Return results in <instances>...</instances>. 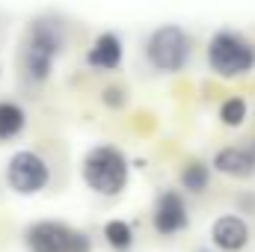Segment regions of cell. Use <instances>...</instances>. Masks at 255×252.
Here are the masks:
<instances>
[{
    "mask_svg": "<svg viewBox=\"0 0 255 252\" xmlns=\"http://www.w3.org/2000/svg\"><path fill=\"white\" fill-rule=\"evenodd\" d=\"M27 252H92L89 232L63 220H36L21 235Z\"/></svg>",
    "mask_w": 255,
    "mask_h": 252,
    "instance_id": "obj_5",
    "label": "cell"
},
{
    "mask_svg": "<svg viewBox=\"0 0 255 252\" xmlns=\"http://www.w3.org/2000/svg\"><path fill=\"white\" fill-rule=\"evenodd\" d=\"M208 184H211V163H205V160H187L178 169V190L181 193L199 196V193L208 190Z\"/></svg>",
    "mask_w": 255,
    "mask_h": 252,
    "instance_id": "obj_11",
    "label": "cell"
},
{
    "mask_svg": "<svg viewBox=\"0 0 255 252\" xmlns=\"http://www.w3.org/2000/svg\"><path fill=\"white\" fill-rule=\"evenodd\" d=\"M190 226V211H187V199L181 190L163 187L157 190L154 205H151V229L157 238H175L181 232H187Z\"/></svg>",
    "mask_w": 255,
    "mask_h": 252,
    "instance_id": "obj_7",
    "label": "cell"
},
{
    "mask_svg": "<svg viewBox=\"0 0 255 252\" xmlns=\"http://www.w3.org/2000/svg\"><path fill=\"white\" fill-rule=\"evenodd\" d=\"M101 238H104V244H107L113 252H130V250H133V244H136L133 226H130L128 220H119V217L104 223Z\"/></svg>",
    "mask_w": 255,
    "mask_h": 252,
    "instance_id": "obj_13",
    "label": "cell"
},
{
    "mask_svg": "<svg viewBox=\"0 0 255 252\" xmlns=\"http://www.w3.org/2000/svg\"><path fill=\"white\" fill-rule=\"evenodd\" d=\"M199 252H211V250H199Z\"/></svg>",
    "mask_w": 255,
    "mask_h": 252,
    "instance_id": "obj_16",
    "label": "cell"
},
{
    "mask_svg": "<svg viewBox=\"0 0 255 252\" xmlns=\"http://www.w3.org/2000/svg\"><path fill=\"white\" fill-rule=\"evenodd\" d=\"M142 57L157 74H178L193 57V39L181 24H157L142 45Z\"/></svg>",
    "mask_w": 255,
    "mask_h": 252,
    "instance_id": "obj_4",
    "label": "cell"
},
{
    "mask_svg": "<svg viewBox=\"0 0 255 252\" xmlns=\"http://www.w3.org/2000/svg\"><path fill=\"white\" fill-rule=\"evenodd\" d=\"M27 127V110L15 101H0V142L21 136Z\"/></svg>",
    "mask_w": 255,
    "mask_h": 252,
    "instance_id": "obj_12",
    "label": "cell"
},
{
    "mask_svg": "<svg viewBox=\"0 0 255 252\" xmlns=\"http://www.w3.org/2000/svg\"><path fill=\"white\" fill-rule=\"evenodd\" d=\"M211 169L226 175V178H253L255 175V148L250 145H223L214 160H211Z\"/></svg>",
    "mask_w": 255,
    "mask_h": 252,
    "instance_id": "obj_10",
    "label": "cell"
},
{
    "mask_svg": "<svg viewBox=\"0 0 255 252\" xmlns=\"http://www.w3.org/2000/svg\"><path fill=\"white\" fill-rule=\"evenodd\" d=\"M6 184L18 196H39L51 184V163L36 148H18L6 163Z\"/></svg>",
    "mask_w": 255,
    "mask_h": 252,
    "instance_id": "obj_6",
    "label": "cell"
},
{
    "mask_svg": "<svg viewBox=\"0 0 255 252\" xmlns=\"http://www.w3.org/2000/svg\"><path fill=\"white\" fill-rule=\"evenodd\" d=\"M253 241V229L241 214H220L211 223V244L220 252H244Z\"/></svg>",
    "mask_w": 255,
    "mask_h": 252,
    "instance_id": "obj_8",
    "label": "cell"
},
{
    "mask_svg": "<svg viewBox=\"0 0 255 252\" xmlns=\"http://www.w3.org/2000/svg\"><path fill=\"white\" fill-rule=\"evenodd\" d=\"M205 57H208V68L217 77L235 80L255 68V42L235 27H220L211 33Z\"/></svg>",
    "mask_w": 255,
    "mask_h": 252,
    "instance_id": "obj_3",
    "label": "cell"
},
{
    "mask_svg": "<svg viewBox=\"0 0 255 252\" xmlns=\"http://www.w3.org/2000/svg\"><path fill=\"white\" fill-rule=\"evenodd\" d=\"M80 178L95 196L116 199V196H122L128 190L130 160H128V154L119 145L98 142V145L86 148V154L80 160Z\"/></svg>",
    "mask_w": 255,
    "mask_h": 252,
    "instance_id": "obj_2",
    "label": "cell"
},
{
    "mask_svg": "<svg viewBox=\"0 0 255 252\" xmlns=\"http://www.w3.org/2000/svg\"><path fill=\"white\" fill-rule=\"evenodd\" d=\"M122 60H125V42H122V36H119V33H113V30L98 33V36L92 39V45H89L86 57H83V63L89 65L92 71H98V74L119 71Z\"/></svg>",
    "mask_w": 255,
    "mask_h": 252,
    "instance_id": "obj_9",
    "label": "cell"
},
{
    "mask_svg": "<svg viewBox=\"0 0 255 252\" xmlns=\"http://www.w3.org/2000/svg\"><path fill=\"white\" fill-rule=\"evenodd\" d=\"M128 101H130V95H128V89L122 83H110V86L101 89V104L107 110H125Z\"/></svg>",
    "mask_w": 255,
    "mask_h": 252,
    "instance_id": "obj_15",
    "label": "cell"
},
{
    "mask_svg": "<svg viewBox=\"0 0 255 252\" xmlns=\"http://www.w3.org/2000/svg\"><path fill=\"white\" fill-rule=\"evenodd\" d=\"M68 45V30L65 21L57 15H39L27 24L24 30V42H21V54H18V65H21V77L30 86H39L51 77L57 57Z\"/></svg>",
    "mask_w": 255,
    "mask_h": 252,
    "instance_id": "obj_1",
    "label": "cell"
},
{
    "mask_svg": "<svg viewBox=\"0 0 255 252\" xmlns=\"http://www.w3.org/2000/svg\"><path fill=\"white\" fill-rule=\"evenodd\" d=\"M247 113H250L247 98H244V95H229V98L220 104L217 119H220L223 127H241L244 122H247Z\"/></svg>",
    "mask_w": 255,
    "mask_h": 252,
    "instance_id": "obj_14",
    "label": "cell"
}]
</instances>
